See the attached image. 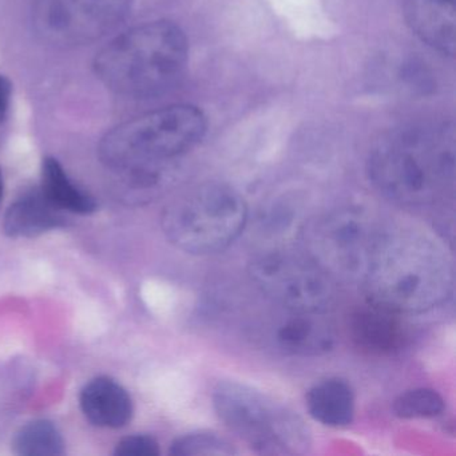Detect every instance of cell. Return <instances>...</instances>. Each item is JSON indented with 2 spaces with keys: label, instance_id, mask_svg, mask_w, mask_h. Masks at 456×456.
<instances>
[{
  "label": "cell",
  "instance_id": "cell-4",
  "mask_svg": "<svg viewBox=\"0 0 456 456\" xmlns=\"http://www.w3.org/2000/svg\"><path fill=\"white\" fill-rule=\"evenodd\" d=\"M189 61V42L180 26L157 20L114 38L95 58L100 81L116 94L149 98L178 84Z\"/></svg>",
  "mask_w": 456,
  "mask_h": 456
},
{
  "label": "cell",
  "instance_id": "cell-1",
  "mask_svg": "<svg viewBox=\"0 0 456 456\" xmlns=\"http://www.w3.org/2000/svg\"><path fill=\"white\" fill-rule=\"evenodd\" d=\"M362 284L375 305L396 314H423L452 295V261L439 242L421 232L384 229L373 245Z\"/></svg>",
  "mask_w": 456,
  "mask_h": 456
},
{
  "label": "cell",
  "instance_id": "cell-2",
  "mask_svg": "<svg viewBox=\"0 0 456 456\" xmlns=\"http://www.w3.org/2000/svg\"><path fill=\"white\" fill-rule=\"evenodd\" d=\"M368 175L386 199L428 207L453 188L455 137L445 126L408 127L384 137L370 151Z\"/></svg>",
  "mask_w": 456,
  "mask_h": 456
},
{
  "label": "cell",
  "instance_id": "cell-16",
  "mask_svg": "<svg viewBox=\"0 0 456 456\" xmlns=\"http://www.w3.org/2000/svg\"><path fill=\"white\" fill-rule=\"evenodd\" d=\"M42 193L63 212L90 215L97 209V202L69 178L62 165L47 157L42 164Z\"/></svg>",
  "mask_w": 456,
  "mask_h": 456
},
{
  "label": "cell",
  "instance_id": "cell-10",
  "mask_svg": "<svg viewBox=\"0 0 456 456\" xmlns=\"http://www.w3.org/2000/svg\"><path fill=\"white\" fill-rule=\"evenodd\" d=\"M402 316V314L370 303L349 317V338L360 351L370 356H395L410 341V332Z\"/></svg>",
  "mask_w": 456,
  "mask_h": 456
},
{
  "label": "cell",
  "instance_id": "cell-8",
  "mask_svg": "<svg viewBox=\"0 0 456 456\" xmlns=\"http://www.w3.org/2000/svg\"><path fill=\"white\" fill-rule=\"evenodd\" d=\"M256 287L292 314H324L335 297V281L306 255L274 250L250 263Z\"/></svg>",
  "mask_w": 456,
  "mask_h": 456
},
{
  "label": "cell",
  "instance_id": "cell-20",
  "mask_svg": "<svg viewBox=\"0 0 456 456\" xmlns=\"http://www.w3.org/2000/svg\"><path fill=\"white\" fill-rule=\"evenodd\" d=\"M114 455L157 456L159 455V444L157 439L149 435H132V436L124 437L117 444Z\"/></svg>",
  "mask_w": 456,
  "mask_h": 456
},
{
  "label": "cell",
  "instance_id": "cell-7",
  "mask_svg": "<svg viewBox=\"0 0 456 456\" xmlns=\"http://www.w3.org/2000/svg\"><path fill=\"white\" fill-rule=\"evenodd\" d=\"M379 232L359 208L330 210L304 229L305 255L335 282L362 281Z\"/></svg>",
  "mask_w": 456,
  "mask_h": 456
},
{
  "label": "cell",
  "instance_id": "cell-18",
  "mask_svg": "<svg viewBox=\"0 0 456 456\" xmlns=\"http://www.w3.org/2000/svg\"><path fill=\"white\" fill-rule=\"evenodd\" d=\"M392 411L397 418L405 420L435 418L444 411V399L435 389H410L395 399Z\"/></svg>",
  "mask_w": 456,
  "mask_h": 456
},
{
  "label": "cell",
  "instance_id": "cell-13",
  "mask_svg": "<svg viewBox=\"0 0 456 456\" xmlns=\"http://www.w3.org/2000/svg\"><path fill=\"white\" fill-rule=\"evenodd\" d=\"M69 220L63 210L55 207L39 191L23 194L10 205L4 216V229L7 236L37 237L53 229L65 228Z\"/></svg>",
  "mask_w": 456,
  "mask_h": 456
},
{
  "label": "cell",
  "instance_id": "cell-3",
  "mask_svg": "<svg viewBox=\"0 0 456 456\" xmlns=\"http://www.w3.org/2000/svg\"><path fill=\"white\" fill-rule=\"evenodd\" d=\"M201 109L173 105L143 114L106 133L98 153L103 165L124 173L141 191L157 188L173 159L196 148L207 134Z\"/></svg>",
  "mask_w": 456,
  "mask_h": 456
},
{
  "label": "cell",
  "instance_id": "cell-6",
  "mask_svg": "<svg viewBox=\"0 0 456 456\" xmlns=\"http://www.w3.org/2000/svg\"><path fill=\"white\" fill-rule=\"evenodd\" d=\"M212 399L229 431L257 452L295 455L308 451L311 436L303 419L268 395L247 384L223 381Z\"/></svg>",
  "mask_w": 456,
  "mask_h": 456
},
{
  "label": "cell",
  "instance_id": "cell-9",
  "mask_svg": "<svg viewBox=\"0 0 456 456\" xmlns=\"http://www.w3.org/2000/svg\"><path fill=\"white\" fill-rule=\"evenodd\" d=\"M132 0H37L34 28L57 46L92 44L113 31L129 14Z\"/></svg>",
  "mask_w": 456,
  "mask_h": 456
},
{
  "label": "cell",
  "instance_id": "cell-15",
  "mask_svg": "<svg viewBox=\"0 0 456 456\" xmlns=\"http://www.w3.org/2000/svg\"><path fill=\"white\" fill-rule=\"evenodd\" d=\"M309 415L327 427H346L354 416V394L346 380L327 379L314 384L305 397Z\"/></svg>",
  "mask_w": 456,
  "mask_h": 456
},
{
  "label": "cell",
  "instance_id": "cell-22",
  "mask_svg": "<svg viewBox=\"0 0 456 456\" xmlns=\"http://www.w3.org/2000/svg\"><path fill=\"white\" fill-rule=\"evenodd\" d=\"M2 197H4V178H2V173H0V201H2Z\"/></svg>",
  "mask_w": 456,
  "mask_h": 456
},
{
  "label": "cell",
  "instance_id": "cell-19",
  "mask_svg": "<svg viewBox=\"0 0 456 456\" xmlns=\"http://www.w3.org/2000/svg\"><path fill=\"white\" fill-rule=\"evenodd\" d=\"M237 451L233 445L215 432H193L183 435L173 442L170 455L199 456V455H234Z\"/></svg>",
  "mask_w": 456,
  "mask_h": 456
},
{
  "label": "cell",
  "instance_id": "cell-21",
  "mask_svg": "<svg viewBox=\"0 0 456 456\" xmlns=\"http://www.w3.org/2000/svg\"><path fill=\"white\" fill-rule=\"evenodd\" d=\"M12 100V84L9 79L0 76V124L6 119Z\"/></svg>",
  "mask_w": 456,
  "mask_h": 456
},
{
  "label": "cell",
  "instance_id": "cell-17",
  "mask_svg": "<svg viewBox=\"0 0 456 456\" xmlns=\"http://www.w3.org/2000/svg\"><path fill=\"white\" fill-rule=\"evenodd\" d=\"M12 448L17 455L61 456L65 453V442L54 423L34 420L18 431Z\"/></svg>",
  "mask_w": 456,
  "mask_h": 456
},
{
  "label": "cell",
  "instance_id": "cell-11",
  "mask_svg": "<svg viewBox=\"0 0 456 456\" xmlns=\"http://www.w3.org/2000/svg\"><path fill=\"white\" fill-rule=\"evenodd\" d=\"M405 20L426 46L444 57L456 53V0H407Z\"/></svg>",
  "mask_w": 456,
  "mask_h": 456
},
{
  "label": "cell",
  "instance_id": "cell-12",
  "mask_svg": "<svg viewBox=\"0 0 456 456\" xmlns=\"http://www.w3.org/2000/svg\"><path fill=\"white\" fill-rule=\"evenodd\" d=\"M82 412L94 426L121 428L133 418V400L126 389L113 379H94L82 389Z\"/></svg>",
  "mask_w": 456,
  "mask_h": 456
},
{
  "label": "cell",
  "instance_id": "cell-5",
  "mask_svg": "<svg viewBox=\"0 0 456 456\" xmlns=\"http://www.w3.org/2000/svg\"><path fill=\"white\" fill-rule=\"evenodd\" d=\"M248 205L226 183H208L175 200L162 213V229L183 252L209 256L231 247L244 232Z\"/></svg>",
  "mask_w": 456,
  "mask_h": 456
},
{
  "label": "cell",
  "instance_id": "cell-14",
  "mask_svg": "<svg viewBox=\"0 0 456 456\" xmlns=\"http://www.w3.org/2000/svg\"><path fill=\"white\" fill-rule=\"evenodd\" d=\"M276 330L282 351L296 356H316L333 348L335 336L322 314H292Z\"/></svg>",
  "mask_w": 456,
  "mask_h": 456
}]
</instances>
